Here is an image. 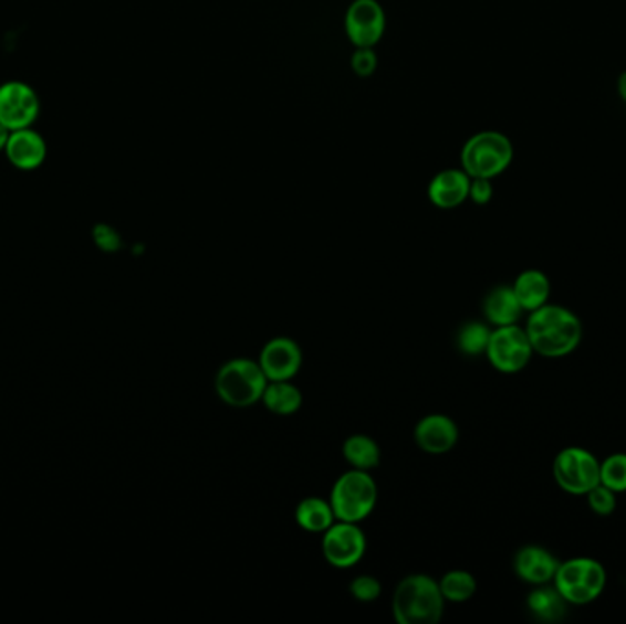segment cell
Segmentation results:
<instances>
[{
  "label": "cell",
  "instance_id": "1",
  "mask_svg": "<svg viewBox=\"0 0 626 624\" xmlns=\"http://www.w3.org/2000/svg\"><path fill=\"white\" fill-rule=\"evenodd\" d=\"M524 330L533 352L552 359L564 358L577 350L584 334L583 322L574 311L550 303L530 311Z\"/></svg>",
  "mask_w": 626,
  "mask_h": 624
},
{
  "label": "cell",
  "instance_id": "2",
  "mask_svg": "<svg viewBox=\"0 0 626 624\" xmlns=\"http://www.w3.org/2000/svg\"><path fill=\"white\" fill-rule=\"evenodd\" d=\"M446 610L438 581L425 573H413L399 582L393 595V615L398 624L440 623Z\"/></svg>",
  "mask_w": 626,
  "mask_h": 624
},
{
  "label": "cell",
  "instance_id": "3",
  "mask_svg": "<svg viewBox=\"0 0 626 624\" xmlns=\"http://www.w3.org/2000/svg\"><path fill=\"white\" fill-rule=\"evenodd\" d=\"M268 378L259 361L250 358L231 359L223 363L215 378V390L226 405L248 409L262 400Z\"/></svg>",
  "mask_w": 626,
  "mask_h": 624
},
{
  "label": "cell",
  "instance_id": "4",
  "mask_svg": "<svg viewBox=\"0 0 626 624\" xmlns=\"http://www.w3.org/2000/svg\"><path fill=\"white\" fill-rule=\"evenodd\" d=\"M513 155H515L513 144L505 134L499 130H482L472 134L466 141L460 161L469 177L493 180L511 166Z\"/></svg>",
  "mask_w": 626,
  "mask_h": 624
},
{
  "label": "cell",
  "instance_id": "5",
  "mask_svg": "<svg viewBox=\"0 0 626 624\" xmlns=\"http://www.w3.org/2000/svg\"><path fill=\"white\" fill-rule=\"evenodd\" d=\"M330 504L341 522L359 523L371 517L377 504V484L368 470L351 469L335 480Z\"/></svg>",
  "mask_w": 626,
  "mask_h": 624
},
{
  "label": "cell",
  "instance_id": "6",
  "mask_svg": "<svg viewBox=\"0 0 626 624\" xmlns=\"http://www.w3.org/2000/svg\"><path fill=\"white\" fill-rule=\"evenodd\" d=\"M553 582L566 603L588 604L605 590V565L590 557H575L559 564Z\"/></svg>",
  "mask_w": 626,
  "mask_h": 624
},
{
  "label": "cell",
  "instance_id": "7",
  "mask_svg": "<svg viewBox=\"0 0 626 624\" xmlns=\"http://www.w3.org/2000/svg\"><path fill=\"white\" fill-rule=\"evenodd\" d=\"M553 478L563 491L586 497L601 484V462L586 448H563L553 459Z\"/></svg>",
  "mask_w": 626,
  "mask_h": 624
},
{
  "label": "cell",
  "instance_id": "8",
  "mask_svg": "<svg viewBox=\"0 0 626 624\" xmlns=\"http://www.w3.org/2000/svg\"><path fill=\"white\" fill-rule=\"evenodd\" d=\"M533 347L524 328L519 325L499 326L491 331L486 358L502 374H517L533 358Z\"/></svg>",
  "mask_w": 626,
  "mask_h": 624
},
{
  "label": "cell",
  "instance_id": "9",
  "mask_svg": "<svg viewBox=\"0 0 626 624\" xmlns=\"http://www.w3.org/2000/svg\"><path fill=\"white\" fill-rule=\"evenodd\" d=\"M39 116L41 97L32 85L19 80L0 85V124L13 133L33 127Z\"/></svg>",
  "mask_w": 626,
  "mask_h": 624
},
{
  "label": "cell",
  "instance_id": "10",
  "mask_svg": "<svg viewBox=\"0 0 626 624\" xmlns=\"http://www.w3.org/2000/svg\"><path fill=\"white\" fill-rule=\"evenodd\" d=\"M321 551L324 561L334 565L337 570H348L357 562H362L366 553V537L359 523L337 522L332 523L323 533L321 539Z\"/></svg>",
  "mask_w": 626,
  "mask_h": 624
},
{
  "label": "cell",
  "instance_id": "11",
  "mask_svg": "<svg viewBox=\"0 0 626 624\" xmlns=\"http://www.w3.org/2000/svg\"><path fill=\"white\" fill-rule=\"evenodd\" d=\"M387 30V15L377 0H354L345 15L346 38L356 49H374Z\"/></svg>",
  "mask_w": 626,
  "mask_h": 624
},
{
  "label": "cell",
  "instance_id": "12",
  "mask_svg": "<svg viewBox=\"0 0 626 624\" xmlns=\"http://www.w3.org/2000/svg\"><path fill=\"white\" fill-rule=\"evenodd\" d=\"M259 364L268 381H293L303 367V350L290 337H273L262 347Z\"/></svg>",
  "mask_w": 626,
  "mask_h": 624
},
{
  "label": "cell",
  "instance_id": "13",
  "mask_svg": "<svg viewBox=\"0 0 626 624\" xmlns=\"http://www.w3.org/2000/svg\"><path fill=\"white\" fill-rule=\"evenodd\" d=\"M460 440V429L446 414H429L416 423L415 442L424 453L440 456L451 453Z\"/></svg>",
  "mask_w": 626,
  "mask_h": 624
},
{
  "label": "cell",
  "instance_id": "14",
  "mask_svg": "<svg viewBox=\"0 0 626 624\" xmlns=\"http://www.w3.org/2000/svg\"><path fill=\"white\" fill-rule=\"evenodd\" d=\"M4 156L19 171H38L49 158V145L35 128H21L11 133Z\"/></svg>",
  "mask_w": 626,
  "mask_h": 624
},
{
  "label": "cell",
  "instance_id": "15",
  "mask_svg": "<svg viewBox=\"0 0 626 624\" xmlns=\"http://www.w3.org/2000/svg\"><path fill=\"white\" fill-rule=\"evenodd\" d=\"M471 177L463 169H446L430 180L429 200L438 209H457L469 200Z\"/></svg>",
  "mask_w": 626,
  "mask_h": 624
},
{
  "label": "cell",
  "instance_id": "16",
  "mask_svg": "<svg viewBox=\"0 0 626 624\" xmlns=\"http://www.w3.org/2000/svg\"><path fill=\"white\" fill-rule=\"evenodd\" d=\"M559 564L561 562L541 546H524L522 550L517 551L515 561H513L519 579L533 586L550 584L557 573Z\"/></svg>",
  "mask_w": 626,
  "mask_h": 624
},
{
  "label": "cell",
  "instance_id": "17",
  "mask_svg": "<svg viewBox=\"0 0 626 624\" xmlns=\"http://www.w3.org/2000/svg\"><path fill=\"white\" fill-rule=\"evenodd\" d=\"M482 311L489 325L499 328V326L517 325L524 314V308L517 299L513 286H497L486 295Z\"/></svg>",
  "mask_w": 626,
  "mask_h": 624
},
{
  "label": "cell",
  "instance_id": "18",
  "mask_svg": "<svg viewBox=\"0 0 626 624\" xmlns=\"http://www.w3.org/2000/svg\"><path fill=\"white\" fill-rule=\"evenodd\" d=\"M513 292L524 311H535L550 303L552 284L541 269H525L513 283Z\"/></svg>",
  "mask_w": 626,
  "mask_h": 624
},
{
  "label": "cell",
  "instance_id": "19",
  "mask_svg": "<svg viewBox=\"0 0 626 624\" xmlns=\"http://www.w3.org/2000/svg\"><path fill=\"white\" fill-rule=\"evenodd\" d=\"M295 522L306 533L323 535L332 523L337 522L330 500L321 497H309L299 501L295 507Z\"/></svg>",
  "mask_w": 626,
  "mask_h": 624
},
{
  "label": "cell",
  "instance_id": "20",
  "mask_svg": "<svg viewBox=\"0 0 626 624\" xmlns=\"http://www.w3.org/2000/svg\"><path fill=\"white\" fill-rule=\"evenodd\" d=\"M262 405L275 416H292L303 406V392L292 381H268Z\"/></svg>",
  "mask_w": 626,
  "mask_h": 624
},
{
  "label": "cell",
  "instance_id": "21",
  "mask_svg": "<svg viewBox=\"0 0 626 624\" xmlns=\"http://www.w3.org/2000/svg\"><path fill=\"white\" fill-rule=\"evenodd\" d=\"M566 609H568V603L555 586L541 584L528 597V610L535 615L536 620L544 621V623H557L563 620Z\"/></svg>",
  "mask_w": 626,
  "mask_h": 624
},
{
  "label": "cell",
  "instance_id": "22",
  "mask_svg": "<svg viewBox=\"0 0 626 624\" xmlns=\"http://www.w3.org/2000/svg\"><path fill=\"white\" fill-rule=\"evenodd\" d=\"M343 456L352 469L368 470L376 469L382 462V448L376 440L366 434H352L343 443Z\"/></svg>",
  "mask_w": 626,
  "mask_h": 624
},
{
  "label": "cell",
  "instance_id": "23",
  "mask_svg": "<svg viewBox=\"0 0 626 624\" xmlns=\"http://www.w3.org/2000/svg\"><path fill=\"white\" fill-rule=\"evenodd\" d=\"M441 595L446 603H466L474 597L477 593V579L466 570L447 571L446 575L438 581Z\"/></svg>",
  "mask_w": 626,
  "mask_h": 624
},
{
  "label": "cell",
  "instance_id": "24",
  "mask_svg": "<svg viewBox=\"0 0 626 624\" xmlns=\"http://www.w3.org/2000/svg\"><path fill=\"white\" fill-rule=\"evenodd\" d=\"M491 328L486 322L471 320L458 330L457 347L463 356L477 358L488 350L489 339H491Z\"/></svg>",
  "mask_w": 626,
  "mask_h": 624
},
{
  "label": "cell",
  "instance_id": "25",
  "mask_svg": "<svg viewBox=\"0 0 626 624\" xmlns=\"http://www.w3.org/2000/svg\"><path fill=\"white\" fill-rule=\"evenodd\" d=\"M601 484L614 493L626 491V454H612L601 462Z\"/></svg>",
  "mask_w": 626,
  "mask_h": 624
},
{
  "label": "cell",
  "instance_id": "26",
  "mask_svg": "<svg viewBox=\"0 0 626 624\" xmlns=\"http://www.w3.org/2000/svg\"><path fill=\"white\" fill-rule=\"evenodd\" d=\"M616 495L617 493L612 491V489L603 486V484H597V486H595L594 489L586 495V498H588L590 509H592L595 515H599V517H608V515L616 511Z\"/></svg>",
  "mask_w": 626,
  "mask_h": 624
},
{
  "label": "cell",
  "instance_id": "27",
  "mask_svg": "<svg viewBox=\"0 0 626 624\" xmlns=\"http://www.w3.org/2000/svg\"><path fill=\"white\" fill-rule=\"evenodd\" d=\"M352 597L359 601V603H374L377 599L382 597V582L377 581L376 577L359 575L351 582Z\"/></svg>",
  "mask_w": 626,
  "mask_h": 624
},
{
  "label": "cell",
  "instance_id": "28",
  "mask_svg": "<svg viewBox=\"0 0 626 624\" xmlns=\"http://www.w3.org/2000/svg\"><path fill=\"white\" fill-rule=\"evenodd\" d=\"M352 72L357 77H371L377 68V55L374 49H356L351 60Z\"/></svg>",
  "mask_w": 626,
  "mask_h": 624
},
{
  "label": "cell",
  "instance_id": "29",
  "mask_svg": "<svg viewBox=\"0 0 626 624\" xmlns=\"http://www.w3.org/2000/svg\"><path fill=\"white\" fill-rule=\"evenodd\" d=\"M92 236H94L96 246L100 250L106 251V253L122 250V235L112 225L97 224L94 231H92Z\"/></svg>",
  "mask_w": 626,
  "mask_h": 624
},
{
  "label": "cell",
  "instance_id": "30",
  "mask_svg": "<svg viewBox=\"0 0 626 624\" xmlns=\"http://www.w3.org/2000/svg\"><path fill=\"white\" fill-rule=\"evenodd\" d=\"M493 198V182L489 178H471L469 200L477 205H486Z\"/></svg>",
  "mask_w": 626,
  "mask_h": 624
},
{
  "label": "cell",
  "instance_id": "31",
  "mask_svg": "<svg viewBox=\"0 0 626 624\" xmlns=\"http://www.w3.org/2000/svg\"><path fill=\"white\" fill-rule=\"evenodd\" d=\"M10 128H6L4 125L0 124V155H4L6 147H8V141H10Z\"/></svg>",
  "mask_w": 626,
  "mask_h": 624
},
{
  "label": "cell",
  "instance_id": "32",
  "mask_svg": "<svg viewBox=\"0 0 626 624\" xmlns=\"http://www.w3.org/2000/svg\"><path fill=\"white\" fill-rule=\"evenodd\" d=\"M617 92H619L623 102L626 103V72H623V74L619 75V80H617Z\"/></svg>",
  "mask_w": 626,
  "mask_h": 624
}]
</instances>
